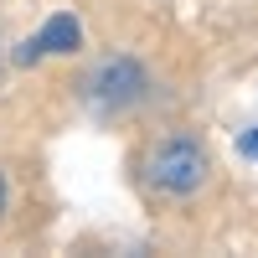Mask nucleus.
<instances>
[{
  "label": "nucleus",
  "mask_w": 258,
  "mask_h": 258,
  "mask_svg": "<svg viewBox=\"0 0 258 258\" xmlns=\"http://www.w3.org/2000/svg\"><path fill=\"white\" fill-rule=\"evenodd\" d=\"M150 181L170 197H186L207 181V150L197 140H165L155 155H150Z\"/></svg>",
  "instance_id": "1"
},
{
  "label": "nucleus",
  "mask_w": 258,
  "mask_h": 258,
  "mask_svg": "<svg viewBox=\"0 0 258 258\" xmlns=\"http://www.w3.org/2000/svg\"><path fill=\"white\" fill-rule=\"evenodd\" d=\"M145 93V73H140V62H129V57H114V62H103L98 78H93V98L98 103H135Z\"/></svg>",
  "instance_id": "2"
},
{
  "label": "nucleus",
  "mask_w": 258,
  "mask_h": 258,
  "mask_svg": "<svg viewBox=\"0 0 258 258\" xmlns=\"http://www.w3.org/2000/svg\"><path fill=\"white\" fill-rule=\"evenodd\" d=\"M83 41V26H78V16H52L47 26H41L26 47L16 52V62L21 68H31V62H41V57H52V52H73Z\"/></svg>",
  "instance_id": "3"
},
{
  "label": "nucleus",
  "mask_w": 258,
  "mask_h": 258,
  "mask_svg": "<svg viewBox=\"0 0 258 258\" xmlns=\"http://www.w3.org/2000/svg\"><path fill=\"white\" fill-rule=\"evenodd\" d=\"M238 150H243V155H253V160H258V129H248V135L238 140Z\"/></svg>",
  "instance_id": "4"
},
{
  "label": "nucleus",
  "mask_w": 258,
  "mask_h": 258,
  "mask_svg": "<svg viewBox=\"0 0 258 258\" xmlns=\"http://www.w3.org/2000/svg\"><path fill=\"white\" fill-rule=\"evenodd\" d=\"M0 217H6V176H0Z\"/></svg>",
  "instance_id": "5"
}]
</instances>
